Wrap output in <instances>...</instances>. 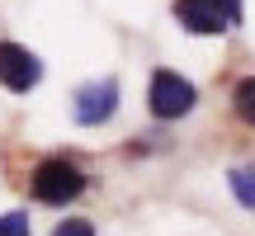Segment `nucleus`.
I'll return each mask as SVG.
<instances>
[{"instance_id": "obj_1", "label": "nucleus", "mask_w": 255, "mask_h": 236, "mask_svg": "<svg viewBox=\"0 0 255 236\" xmlns=\"http://www.w3.org/2000/svg\"><path fill=\"white\" fill-rule=\"evenodd\" d=\"M85 194V170L71 161V156H47L33 170V199L47 203V208H66Z\"/></svg>"}, {"instance_id": "obj_2", "label": "nucleus", "mask_w": 255, "mask_h": 236, "mask_svg": "<svg viewBox=\"0 0 255 236\" xmlns=\"http://www.w3.org/2000/svg\"><path fill=\"white\" fill-rule=\"evenodd\" d=\"M194 104H199L194 81H184V76L170 71V66H156L151 71V81H146V109H151V118L170 123V118L194 114Z\"/></svg>"}, {"instance_id": "obj_3", "label": "nucleus", "mask_w": 255, "mask_h": 236, "mask_svg": "<svg viewBox=\"0 0 255 236\" xmlns=\"http://www.w3.org/2000/svg\"><path fill=\"white\" fill-rule=\"evenodd\" d=\"M170 14L180 19L189 33H232L241 24V0H175Z\"/></svg>"}, {"instance_id": "obj_4", "label": "nucleus", "mask_w": 255, "mask_h": 236, "mask_svg": "<svg viewBox=\"0 0 255 236\" xmlns=\"http://www.w3.org/2000/svg\"><path fill=\"white\" fill-rule=\"evenodd\" d=\"M114 114H119V81H114V76L85 81L81 90L71 95V118L81 127H104Z\"/></svg>"}, {"instance_id": "obj_5", "label": "nucleus", "mask_w": 255, "mask_h": 236, "mask_svg": "<svg viewBox=\"0 0 255 236\" xmlns=\"http://www.w3.org/2000/svg\"><path fill=\"white\" fill-rule=\"evenodd\" d=\"M43 81V62L38 52H28L24 43H0V85L9 95H28Z\"/></svg>"}, {"instance_id": "obj_6", "label": "nucleus", "mask_w": 255, "mask_h": 236, "mask_svg": "<svg viewBox=\"0 0 255 236\" xmlns=\"http://www.w3.org/2000/svg\"><path fill=\"white\" fill-rule=\"evenodd\" d=\"M227 184H232V194H237L241 208L255 213V165H237V170L227 175Z\"/></svg>"}, {"instance_id": "obj_7", "label": "nucleus", "mask_w": 255, "mask_h": 236, "mask_svg": "<svg viewBox=\"0 0 255 236\" xmlns=\"http://www.w3.org/2000/svg\"><path fill=\"white\" fill-rule=\"evenodd\" d=\"M232 109H237V118L246 127H255V76L237 81V90H232Z\"/></svg>"}, {"instance_id": "obj_8", "label": "nucleus", "mask_w": 255, "mask_h": 236, "mask_svg": "<svg viewBox=\"0 0 255 236\" xmlns=\"http://www.w3.org/2000/svg\"><path fill=\"white\" fill-rule=\"evenodd\" d=\"M0 236H33L28 232V213H5L0 218Z\"/></svg>"}, {"instance_id": "obj_9", "label": "nucleus", "mask_w": 255, "mask_h": 236, "mask_svg": "<svg viewBox=\"0 0 255 236\" xmlns=\"http://www.w3.org/2000/svg\"><path fill=\"white\" fill-rule=\"evenodd\" d=\"M52 236H95V227L85 218H66V222H57V227H52Z\"/></svg>"}]
</instances>
